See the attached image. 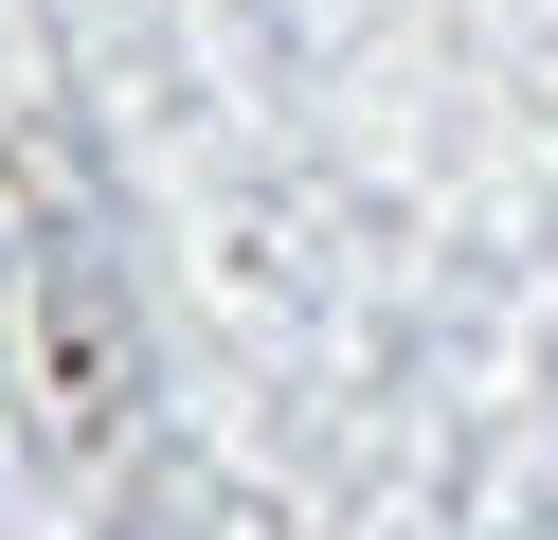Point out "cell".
<instances>
[]
</instances>
